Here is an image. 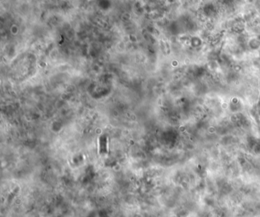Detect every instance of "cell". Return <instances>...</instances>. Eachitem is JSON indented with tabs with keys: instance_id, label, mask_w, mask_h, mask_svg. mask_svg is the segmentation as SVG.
Returning a JSON list of instances; mask_svg holds the SVG:
<instances>
[{
	"instance_id": "cell-1",
	"label": "cell",
	"mask_w": 260,
	"mask_h": 217,
	"mask_svg": "<svg viewBox=\"0 0 260 217\" xmlns=\"http://www.w3.org/2000/svg\"><path fill=\"white\" fill-rule=\"evenodd\" d=\"M108 152V139L105 135H101L99 138V154L104 155Z\"/></svg>"
}]
</instances>
